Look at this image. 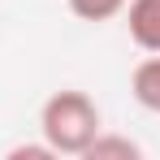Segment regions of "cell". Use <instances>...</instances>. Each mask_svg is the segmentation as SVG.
Returning a JSON list of instances; mask_svg holds the SVG:
<instances>
[{
    "label": "cell",
    "mask_w": 160,
    "mask_h": 160,
    "mask_svg": "<svg viewBox=\"0 0 160 160\" xmlns=\"http://www.w3.org/2000/svg\"><path fill=\"white\" fill-rule=\"evenodd\" d=\"M65 4H69V13L82 18V22H108V18L126 13L130 0H65Z\"/></svg>",
    "instance_id": "cell-5"
},
{
    "label": "cell",
    "mask_w": 160,
    "mask_h": 160,
    "mask_svg": "<svg viewBox=\"0 0 160 160\" xmlns=\"http://www.w3.org/2000/svg\"><path fill=\"white\" fill-rule=\"evenodd\" d=\"M126 26H130V39L143 52H160V0H130Z\"/></svg>",
    "instance_id": "cell-2"
},
{
    "label": "cell",
    "mask_w": 160,
    "mask_h": 160,
    "mask_svg": "<svg viewBox=\"0 0 160 160\" xmlns=\"http://www.w3.org/2000/svg\"><path fill=\"white\" fill-rule=\"evenodd\" d=\"M39 130L56 156H82L100 134V108L87 91H74V87L52 91L39 108Z\"/></svg>",
    "instance_id": "cell-1"
},
{
    "label": "cell",
    "mask_w": 160,
    "mask_h": 160,
    "mask_svg": "<svg viewBox=\"0 0 160 160\" xmlns=\"http://www.w3.org/2000/svg\"><path fill=\"white\" fill-rule=\"evenodd\" d=\"M82 156H87V160H138L143 147H138L134 138H126V134H104V130H100Z\"/></svg>",
    "instance_id": "cell-4"
},
{
    "label": "cell",
    "mask_w": 160,
    "mask_h": 160,
    "mask_svg": "<svg viewBox=\"0 0 160 160\" xmlns=\"http://www.w3.org/2000/svg\"><path fill=\"white\" fill-rule=\"evenodd\" d=\"M130 95L147 112H160V52H152L147 61H138L130 74Z\"/></svg>",
    "instance_id": "cell-3"
},
{
    "label": "cell",
    "mask_w": 160,
    "mask_h": 160,
    "mask_svg": "<svg viewBox=\"0 0 160 160\" xmlns=\"http://www.w3.org/2000/svg\"><path fill=\"white\" fill-rule=\"evenodd\" d=\"M52 160L56 156V152H52V147H48V143H26V147H13V152H9V160Z\"/></svg>",
    "instance_id": "cell-6"
}]
</instances>
